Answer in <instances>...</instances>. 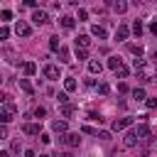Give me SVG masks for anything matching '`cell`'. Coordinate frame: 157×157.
Segmentation results:
<instances>
[{
    "instance_id": "6da1fadb",
    "label": "cell",
    "mask_w": 157,
    "mask_h": 157,
    "mask_svg": "<svg viewBox=\"0 0 157 157\" xmlns=\"http://www.w3.org/2000/svg\"><path fill=\"white\" fill-rule=\"evenodd\" d=\"M135 71L140 81H152L155 78V69H150V64L145 59H135Z\"/></svg>"
},
{
    "instance_id": "7a4b0ae2",
    "label": "cell",
    "mask_w": 157,
    "mask_h": 157,
    "mask_svg": "<svg viewBox=\"0 0 157 157\" xmlns=\"http://www.w3.org/2000/svg\"><path fill=\"white\" fill-rule=\"evenodd\" d=\"M15 113H17L15 103L7 101V96H5V98H2V105H0V120H2V125H7V123L15 118Z\"/></svg>"
},
{
    "instance_id": "3957f363",
    "label": "cell",
    "mask_w": 157,
    "mask_h": 157,
    "mask_svg": "<svg viewBox=\"0 0 157 157\" xmlns=\"http://www.w3.org/2000/svg\"><path fill=\"white\" fill-rule=\"evenodd\" d=\"M130 125H132V118H115L110 128H113L115 132H120V130H128Z\"/></svg>"
},
{
    "instance_id": "277c9868",
    "label": "cell",
    "mask_w": 157,
    "mask_h": 157,
    "mask_svg": "<svg viewBox=\"0 0 157 157\" xmlns=\"http://www.w3.org/2000/svg\"><path fill=\"white\" fill-rule=\"evenodd\" d=\"M61 142H64L66 147H78L81 137H78L76 132H64V135H61Z\"/></svg>"
},
{
    "instance_id": "5b68a950",
    "label": "cell",
    "mask_w": 157,
    "mask_h": 157,
    "mask_svg": "<svg viewBox=\"0 0 157 157\" xmlns=\"http://www.w3.org/2000/svg\"><path fill=\"white\" fill-rule=\"evenodd\" d=\"M32 22H34V25H47V22H49L47 10H34V12H32Z\"/></svg>"
},
{
    "instance_id": "8992f818",
    "label": "cell",
    "mask_w": 157,
    "mask_h": 157,
    "mask_svg": "<svg viewBox=\"0 0 157 157\" xmlns=\"http://www.w3.org/2000/svg\"><path fill=\"white\" fill-rule=\"evenodd\" d=\"M15 32H17L20 37H29V34H32V27H29L27 22H22V20H17V25H15Z\"/></svg>"
},
{
    "instance_id": "52a82bcc",
    "label": "cell",
    "mask_w": 157,
    "mask_h": 157,
    "mask_svg": "<svg viewBox=\"0 0 157 157\" xmlns=\"http://www.w3.org/2000/svg\"><path fill=\"white\" fill-rule=\"evenodd\" d=\"M74 44H76V49H88L91 47V34H78L74 39Z\"/></svg>"
},
{
    "instance_id": "ba28073f",
    "label": "cell",
    "mask_w": 157,
    "mask_h": 157,
    "mask_svg": "<svg viewBox=\"0 0 157 157\" xmlns=\"http://www.w3.org/2000/svg\"><path fill=\"white\" fill-rule=\"evenodd\" d=\"M135 135H137V140H140V142H142V140H150V125L140 123V125L135 128Z\"/></svg>"
},
{
    "instance_id": "9c48e42d",
    "label": "cell",
    "mask_w": 157,
    "mask_h": 157,
    "mask_svg": "<svg viewBox=\"0 0 157 157\" xmlns=\"http://www.w3.org/2000/svg\"><path fill=\"white\" fill-rule=\"evenodd\" d=\"M44 76H47L49 81H56V78H59V66H54V64H47V66H44Z\"/></svg>"
},
{
    "instance_id": "30bf717a",
    "label": "cell",
    "mask_w": 157,
    "mask_h": 157,
    "mask_svg": "<svg viewBox=\"0 0 157 157\" xmlns=\"http://www.w3.org/2000/svg\"><path fill=\"white\" fill-rule=\"evenodd\" d=\"M137 142H140V140H137L135 130H128V132H125V137H123V145H125V147H135Z\"/></svg>"
},
{
    "instance_id": "8fae6325",
    "label": "cell",
    "mask_w": 157,
    "mask_h": 157,
    "mask_svg": "<svg viewBox=\"0 0 157 157\" xmlns=\"http://www.w3.org/2000/svg\"><path fill=\"white\" fill-rule=\"evenodd\" d=\"M22 132H25V135H39L42 128H39L37 123H25V125H22Z\"/></svg>"
},
{
    "instance_id": "7c38bea8",
    "label": "cell",
    "mask_w": 157,
    "mask_h": 157,
    "mask_svg": "<svg viewBox=\"0 0 157 157\" xmlns=\"http://www.w3.org/2000/svg\"><path fill=\"white\" fill-rule=\"evenodd\" d=\"M91 37L105 39V37H108V32H105V27H101V25H93V27H91Z\"/></svg>"
},
{
    "instance_id": "4fadbf2b",
    "label": "cell",
    "mask_w": 157,
    "mask_h": 157,
    "mask_svg": "<svg viewBox=\"0 0 157 157\" xmlns=\"http://www.w3.org/2000/svg\"><path fill=\"white\" fill-rule=\"evenodd\" d=\"M128 34H130V29H128L125 25H118V29H115V39L123 42V39H128Z\"/></svg>"
},
{
    "instance_id": "5bb4252c",
    "label": "cell",
    "mask_w": 157,
    "mask_h": 157,
    "mask_svg": "<svg viewBox=\"0 0 157 157\" xmlns=\"http://www.w3.org/2000/svg\"><path fill=\"white\" fill-rule=\"evenodd\" d=\"M74 25H76V17H71V15H64L61 17V27L64 29H74Z\"/></svg>"
},
{
    "instance_id": "9a60e30c",
    "label": "cell",
    "mask_w": 157,
    "mask_h": 157,
    "mask_svg": "<svg viewBox=\"0 0 157 157\" xmlns=\"http://www.w3.org/2000/svg\"><path fill=\"white\" fill-rule=\"evenodd\" d=\"M88 71H91V74H101V71H103V64L96 61V59H91V61H88Z\"/></svg>"
},
{
    "instance_id": "2e32d148",
    "label": "cell",
    "mask_w": 157,
    "mask_h": 157,
    "mask_svg": "<svg viewBox=\"0 0 157 157\" xmlns=\"http://www.w3.org/2000/svg\"><path fill=\"white\" fill-rule=\"evenodd\" d=\"M22 71H25V76H32V74L37 71V64H34V61H25V64H22Z\"/></svg>"
},
{
    "instance_id": "e0dca14e",
    "label": "cell",
    "mask_w": 157,
    "mask_h": 157,
    "mask_svg": "<svg viewBox=\"0 0 157 157\" xmlns=\"http://www.w3.org/2000/svg\"><path fill=\"white\" fill-rule=\"evenodd\" d=\"M52 130L64 135V132H66V120H54V123H52Z\"/></svg>"
},
{
    "instance_id": "ac0fdd59",
    "label": "cell",
    "mask_w": 157,
    "mask_h": 157,
    "mask_svg": "<svg viewBox=\"0 0 157 157\" xmlns=\"http://www.w3.org/2000/svg\"><path fill=\"white\" fill-rule=\"evenodd\" d=\"M76 86H78V83H76V78H74V76L64 78V88H66V91H76Z\"/></svg>"
},
{
    "instance_id": "d6986e66",
    "label": "cell",
    "mask_w": 157,
    "mask_h": 157,
    "mask_svg": "<svg viewBox=\"0 0 157 157\" xmlns=\"http://www.w3.org/2000/svg\"><path fill=\"white\" fill-rule=\"evenodd\" d=\"M113 10H115V12H125V10H128V2H125V0H115V2H113Z\"/></svg>"
},
{
    "instance_id": "ffe728a7",
    "label": "cell",
    "mask_w": 157,
    "mask_h": 157,
    "mask_svg": "<svg viewBox=\"0 0 157 157\" xmlns=\"http://www.w3.org/2000/svg\"><path fill=\"white\" fill-rule=\"evenodd\" d=\"M49 49H52V52H59V49H61L59 37H49Z\"/></svg>"
},
{
    "instance_id": "44dd1931",
    "label": "cell",
    "mask_w": 157,
    "mask_h": 157,
    "mask_svg": "<svg viewBox=\"0 0 157 157\" xmlns=\"http://www.w3.org/2000/svg\"><path fill=\"white\" fill-rule=\"evenodd\" d=\"M59 61H61V64H69V61H71V59H69V49H66V47H61V49H59Z\"/></svg>"
},
{
    "instance_id": "7402d4cb",
    "label": "cell",
    "mask_w": 157,
    "mask_h": 157,
    "mask_svg": "<svg viewBox=\"0 0 157 157\" xmlns=\"http://www.w3.org/2000/svg\"><path fill=\"white\" fill-rule=\"evenodd\" d=\"M20 88H22L25 93H34V88H32V83H29L27 78H20Z\"/></svg>"
},
{
    "instance_id": "603a6c76",
    "label": "cell",
    "mask_w": 157,
    "mask_h": 157,
    "mask_svg": "<svg viewBox=\"0 0 157 157\" xmlns=\"http://www.w3.org/2000/svg\"><path fill=\"white\" fill-rule=\"evenodd\" d=\"M108 66H110V69L115 71V69H120V66H123V61H120L118 56H110V59H108Z\"/></svg>"
},
{
    "instance_id": "cb8c5ba5",
    "label": "cell",
    "mask_w": 157,
    "mask_h": 157,
    "mask_svg": "<svg viewBox=\"0 0 157 157\" xmlns=\"http://www.w3.org/2000/svg\"><path fill=\"white\" fill-rule=\"evenodd\" d=\"M61 115H64V118L74 115V105H71V103H64V105H61Z\"/></svg>"
},
{
    "instance_id": "d4e9b609",
    "label": "cell",
    "mask_w": 157,
    "mask_h": 157,
    "mask_svg": "<svg viewBox=\"0 0 157 157\" xmlns=\"http://www.w3.org/2000/svg\"><path fill=\"white\" fill-rule=\"evenodd\" d=\"M128 49H130V54H135V56H137V59H140V56H142V47H140V44H130V47H128Z\"/></svg>"
},
{
    "instance_id": "484cf974",
    "label": "cell",
    "mask_w": 157,
    "mask_h": 157,
    "mask_svg": "<svg viewBox=\"0 0 157 157\" xmlns=\"http://www.w3.org/2000/svg\"><path fill=\"white\" fill-rule=\"evenodd\" d=\"M98 93H101V96H108V93H110V86H108L105 81H103V83H98Z\"/></svg>"
},
{
    "instance_id": "4316f807",
    "label": "cell",
    "mask_w": 157,
    "mask_h": 157,
    "mask_svg": "<svg viewBox=\"0 0 157 157\" xmlns=\"http://www.w3.org/2000/svg\"><path fill=\"white\" fill-rule=\"evenodd\" d=\"M132 96H135L137 101H147V96H145V88H135V91H132Z\"/></svg>"
},
{
    "instance_id": "83f0119b",
    "label": "cell",
    "mask_w": 157,
    "mask_h": 157,
    "mask_svg": "<svg viewBox=\"0 0 157 157\" xmlns=\"http://www.w3.org/2000/svg\"><path fill=\"white\" fill-rule=\"evenodd\" d=\"M44 115H47V108H44V105H37V108H34V118H39V120H42Z\"/></svg>"
},
{
    "instance_id": "f1b7e54d",
    "label": "cell",
    "mask_w": 157,
    "mask_h": 157,
    "mask_svg": "<svg viewBox=\"0 0 157 157\" xmlns=\"http://www.w3.org/2000/svg\"><path fill=\"white\" fill-rule=\"evenodd\" d=\"M132 32H135L137 37L142 34V22H140V20H135V22H132Z\"/></svg>"
},
{
    "instance_id": "f546056e",
    "label": "cell",
    "mask_w": 157,
    "mask_h": 157,
    "mask_svg": "<svg viewBox=\"0 0 157 157\" xmlns=\"http://www.w3.org/2000/svg\"><path fill=\"white\" fill-rule=\"evenodd\" d=\"M86 20H88V10L81 7V10H78V22H86Z\"/></svg>"
},
{
    "instance_id": "4dcf8cb0",
    "label": "cell",
    "mask_w": 157,
    "mask_h": 157,
    "mask_svg": "<svg viewBox=\"0 0 157 157\" xmlns=\"http://www.w3.org/2000/svg\"><path fill=\"white\" fill-rule=\"evenodd\" d=\"M115 76H118V78H125V76H128V69H125V66L115 69Z\"/></svg>"
},
{
    "instance_id": "1f68e13d",
    "label": "cell",
    "mask_w": 157,
    "mask_h": 157,
    "mask_svg": "<svg viewBox=\"0 0 157 157\" xmlns=\"http://www.w3.org/2000/svg\"><path fill=\"white\" fill-rule=\"evenodd\" d=\"M88 118H91V120H96V123H103V120H105L101 113H88Z\"/></svg>"
},
{
    "instance_id": "d6a6232c",
    "label": "cell",
    "mask_w": 157,
    "mask_h": 157,
    "mask_svg": "<svg viewBox=\"0 0 157 157\" xmlns=\"http://www.w3.org/2000/svg\"><path fill=\"white\" fill-rule=\"evenodd\" d=\"M145 105H147L150 110H155V108H157V98H147V101H145Z\"/></svg>"
},
{
    "instance_id": "836d02e7",
    "label": "cell",
    "mask_w": 157,
    "mask_h": 157,
    "mask_svg": "<svg viewBox=\"0 0 157 157\" xmlns=\"http://www.w3.org/2000/svg\"><path fill=\"white\" fill-rule=\"evenodd\" d=\"M76 59H88V52L86 49H76Z\"/></svg>"
},
{
    "instance_id": "e575fe53",
    "label": "cell",
    "mask_w": 157,
    "mask_h": 157,
    "mask_svg": "<svg viewBox=\"0 0 157 157\" xmlns=\"http://www.w3.org/2000/svg\"><path fill=\"white\" fill-rule=\"evenodd\" d=\"M0 17H2V22H7V20H12V12H10V10H2Z\"/></svg>"
},
{
    "instance_id": "d590c367",
    "label": "cell",
    "mask_w": 157,
    "mask_h": 157,
    "mask_svg": "<svg viewBox=\"0 0 157 157\" xmlns=\"http://www.w3.org/2000/svg\"><path fill=\"white\" fill-rule=\"evenodd\" d=\"M7 37H10V29L2 27V29H0V39H7Z\"/></svg>"
},
{
    "instance_id": "8d00e7d4",
    "label": "cell",
    "mask_w": 157,
    "mask_h": 157,
    "mask_svg": "<svg viewBox=\"0 0 157 157\" xmlns=\"http://www.w3.org/2000/svg\"><path fill=\"white\" fill-rule=\"evenodd\" d=\"M56 98H59V103H61V105H64V103H69V96H66V93H59Z\"/></svg>"
},
{
    "instance_id": "74e56055",
    "label": "cell",
    "mask_w": 157,
    "mask_h": 157,
    "mask_svg": "<svg viewBox=\"0 0 157 157\" xmlns=\"http://www.w3.org/2000/svg\"><path fill=\"white\" fill-rule=\"evenodd\" d=\"M83 132H86V135H98V132H96L91 125H83Z\"/></svg>"
},
{
    "instance_id": "f35d334b",
    "label": "cell",
    "mask_w": 157,
    "mask_h": 157,
    "mask_svg": "<svg viewBox=\"0 0 157 157\" xmlns=\"http://www.w3.org/2000/svg\"><path fill=\"white\" fill-rule=\"evenodd\" d=\"M98 137H101V140H110V132H105V130H101V132H98Z\"/></svg>"
},
{
    "instance_id": "ab89813d",
    "label": "cell",
    "mask_w": 157,
    "mask_h": 157,
    "mask_svg": "<svg viewBox=\"0 0 157 157\" xmlns=\"http://www.w3.org/2000/svg\"><path fill=\"white\" fill-rule=\"evenodd\" d=\"M39 137H42V142H44V145H49V142H52V137H49V135H47V132H42V135H39Z\"/></svg>"
},
{
    "instance_id": "60d3db41",
    "label": "cell",
    "mask_w": 157,
    "mask_h": 157,
    "mask_svg": "<svg viewBox=\"0 0 157 157\" xmlns=\"http://www.w3.org/2000/svg\"><path fill=\"white\" fill-rule=\"evenodd\" d=\"M22 2H25L27 7H34V10H37V0H22Z\"/></svg>"
},
{
    "instance_id": "b9f144b4",
    "label": "cell",
    "mask_w": 157,
    "mask_h": 157,
    "mask_svg": "<svg viewBox=\"0 0 157 157\" xmlns=\"http://www.w3.org/2000/svg\"><path fill=\"white\" fill-rule=\"evenodd\" d=\"M118 91L120 93H128V83H118Z\"/></svg>"
},
{
    "instance_id": "7bdbcfd3",
    "label": "cell",
    "mask_w": 157,
    "mask_h": 157,
    "mask_svg": "<svg viewBox=\"0 0 157 157\" xmlns=\"http://www.w3.org/2000/svg\"><path fill=\"white\" fill-rule=\"evenodd\" d=\"M150 32H152V34H157V20H155V22H150Z\"/></svg>"
},
{
    "instance_id": "ee69618b",
    "label": "cell",
    "mask_w": 157,
    "mask_h": 157,
    "mask_svg": "<svg viewBox=\"0 0 157 157\" xmlns=\"http://www.w3.org/2000/svg\"><path fill=\"white\" fill-rule=\"evenodd\" d=\"M25 157H34V152L32 150H25Z\"/></svg>"
},
{
    "instance_id": "f6af8a7d",
    "label": "cell",
    "mask_w": 157,
    "mask_h": 157,
    "mask_svg": "<svg viewBox=\"0 0 157 157\" xmlns=\"http://www.w3.org/2000/svg\"><path fill=\"white\" fill-rule=\"evenodd\" d=\"M0 157H10V152H0Z\"/></svg>"
},
{
    "instance_id": "bcb514c9",
    "label": "cell",
    "mask_w": 157,
    "mask_h": 157,
    "mask_svg": "<svg viewBox=\"0 0 157 157\" xmlns=\"http://www.w3.org/2000/svg\"><path fill=\"white\" fill-rule=\"evenodd\" d=\"M69 2H74V5H78V0H69Z\"/></svg>"
},
{
    "instance_id": "7dc6e473",
    "label": "cell",
    "mask_w": 157,
    "mask_h": 157,
    "mask_svg": "<svg viewBox=\"0 0 157 157\" xmlns=\"http://www.w3.org/2000/svg\"><path fill=\"white\" fill-rule=\"evenodd\" d=\"M39 157H52V155H39Z\"/></svg>"
},
{
    "instance_id": "c3c4849f",
    "label": "cell",
    "mask_w": 157,
    "mask_h": 157,
    "mask_svg": "<svg viewBox=\"0 0 157 157\" xmlns=\"http://www.w3.org/2000/svg\"><path fill=\"white\" fill-rule=\"evenodd\" d=\"M59 157H69V155H59Z\"/></svg>"
},
{
    "instance_id": "681fc988",
    "label": "cell",
    "mask_w": 157,
    "mask_h": 157,
    "mask_svg": "<svg viewBox=\"0 0 157 157\" xmlns=\"http://www.w3.org/2000/svg\"><path fill=\"white\" fill-rule=\"evenodd\" d=\"M155 76H157V66H155Z\"/></svg>"
}]
</instances>
